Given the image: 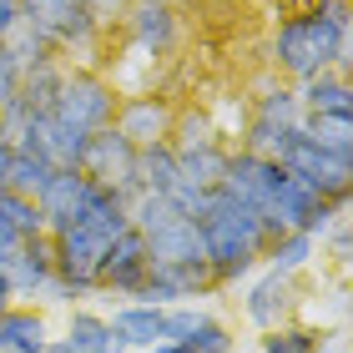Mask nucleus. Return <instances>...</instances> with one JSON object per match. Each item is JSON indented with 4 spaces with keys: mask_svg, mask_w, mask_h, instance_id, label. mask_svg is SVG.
Returning a JSON list of instances; mask_svg holds the SVG:
<instances>
[{
    "mask_svg": "<svg viewBox=\"0 0 353 353\" xmlns=\"http://www.w3.org/2000/svg\"><path fill=\"white\" fill-rule=\"evenodd\" d=\"M202 232V258H207V272H212V288H232L237 278H248L252 268L263 263L268 252V228L252 207L232 202L222 187H207L197 212H192Z\"/></svg>",
    "mask_w": 353,
    "mask_h": 353,
    "instance_id": "1",
    "label": "nucleus"
},
{
    "mask_svg": "<svg viewBox=\"0 0 353 353\" xmlns=\"http://www.w3.org/2000/svg\"><path fill=\"white\" fill-rule=\"evenodd\" d=\"M278 66L293 81H308L318 71L348 76V0H318L313 10L288 15L278 30Z\"/></svg>",
    "mask_w": 353,
    "mask_h": 353,
    "instance_id": "2",
    "label": "nucleus"
},
{
    "mask_svg": "<svg viewBox=\"0 0 353 353\" xmlns=\"http://www.w3.org/2000/svg\"><path fill=\"white\" fill-rule=\"evenodd\" d=\"M278 162L298 176L303 187H313L318 197H328V202H348V192H353V157H339V152H328V147H318V141L303 132L288 137V147L278 152Z\"/></svg>",
    "mask_w": 353,
    "mask_h": 353,
    "instance_id": "3",
    "label": "nucleus"
},
{
    "mask_svg": "<svg viewBox=\"0 0 353 353\" xmlns=\"http://www.w3.org/2000/svg\"><path fill=\"white\" fill-rule=\"evenodd\" d=\"M51 117L91 137V132H101V126L117 121V91H111L101 76H91V71H66L56 101H51Z\"/></svg>",
    "mask_w": 353,
    "mask_h": 353,
    "instance_id": "4",
    "label": "nucleus"
},
{
    "mask_svg": "<svg viewBox=\"0 0 353 353\" xmlns=\"http://www.w3.org/2000/svg\"><path fill=\"white\" fill-rule=\"evenodd\" d=\"M81 172L91 182H101L111 192H121V197H132L137 192V147L126 141L117 126H101V132H91L86 141V157H81Z\"/></svg>",
    "mask_w": 353,
    "mask_h": 353,
    "instance_id": "5",
    "label": "nucleus"
},
{
    "mask_svg": "<svg viewBox=\"0 0 353 353\" xmlns=\"http://www.w3.org/2000/svg\"><path fill=\"white\" fill-rule=\"evenodd\" d=\"M147 243H141L137 228H126L117 243L101 252V268H96V288H106V293H121V298H137V288L147 283Z\"/></svg>",
    "mask_w": 353,
    "mask_h": 353,
    "instance_id": "6",
    "label": "nucleus"
},
{
    "mask_svg": "<svg viewBox=\"0 0 353 353\" xmlns=\"http://www.w3.org/2000/svg\"><path fill=\"white\" fill-rule=\"evenodd\" d=\"M6 278L15 298H51L56 288V258H51V232L21 237V248L6 258Z\"/></svg>",
    "mask_w": 353,
    "mask_h": 353,
    "instance_id": "7",
    "label": "nucleus"
},
{
    "mask_svg": "<svg viewBox=\"0 0 353 353\" xmlns=\"http://www.w3.org/2000/svg\"><path fill=\"white\" fill-rule=\"evenodd\" d=\"M117 132L132 141V147H152V141H167L172 137V106L162 101V96H132V101H117Z\"/></svg>",
    "mask_w": 353,
    "mask_h": 353,
    "instance_id": "8",
    "label": "nucleus"
},
{
    "mask_svg": "<svg viewBox=\"0 0 353 353\" xmlns=\"http://www.w3.org/2000/svg\"><path fill=\"white\" fill-rule=\"evenodd\" d=\"M176 152V176H182L187 187H217L222 182V167H228V152L217 147V137H202V141H182V147H172Z\"/></svg>",
    "mask_w": 353,
    "mask_h": 353,
    "instance_id": "9",
    "label": "nucleus"
},
{
    "mask_svg": "<svg viewBox=\"0 0 353 353\" xmlns=\"http://www.w3.org/2000/svg\"><path fill=\"white\" fill-rule=\"evenodd\" d=\"M126 30H132V41L141 46V51L162 56L176 41V15H172L167 0H137V10L126 15Z\"/></svg>",
    "mask_w": 353,
    "mask_h": 353,
    "instance_id": "10",
    "label": "nucleus"
},
{
    "mask_svg": "<svg viewBox=\"0 0 353 353\" xmlns=\"http://www.w3.org/2000/svg\"><path fill=\"white\" fill-rule=\"evenodd\" d=\"M288 308H293V278L268 268L263 278L252 283V293H248V318L268 333V328H278L283 318H288Z\"/></svg>",
    "mask_w": 353,
    "mask_h": 353,
    "instance_id": "11",
    "label": "nucleus"
},
{
    "mask_svg": "<svg viewBox=\"0 0 353 353\" xmlns=\"http://www.w3.org/2000/svg\"><path fill=\"white\" fill-rule=\"evenodd\" d=\"M117 328V339L126 348H152L162 343V328H167V308H152V303H126L117 308V318H106Z\"/></svg>",
    "mask_w": 353,
    "mask_h": 353,
    "instance_id": "12",
    "label": "nucleus"
},
{
    "mask_svg": "<svg viewBox=\"0 0 353 353\" xmlns=\"http://www.w3.org/2000/svg\"><path fill=\"white\" fill-rule=\"evenodd\" d=\"M137 192H167L182 182L176 176V152H172V141H152V147H137Z\"/></svg>",
    "mask_w": 353,
    "mask_h": 353,
    "instance_id": "13",
    "label": "nucleus"
},
{
    "mask_svg": "<svg viewBox=\"0 0 353 353\" xmlns=\"http://www.w3.org/2000/svg\"><path fill=\"white\" fill-rule=\"evenodd\" d=\"M298 106L303 111H353V86L343 71H318L298 81Z\"/></svg>",
    "mask_w": 353,
    "mask_h": 353,
    "instance_id": "14",
    "label": "nucleus"
},
{
    "mask_svg": "<svg viewBox=\"0 0 353 353\" xmlns=\"http://www.w3.org/2000/svg\"><path fill=\"white\" fill-rule=\"evenodd\" d=\"M61 76H66V71L56 66V56L41 61V66H26L21 71V86H15V101H21L30 117H46L51 101H56V91H61Z\"/></svg>",
    "mask_w": 353,
    "mask_h": 353,
    "instance_id": "15",
    "label": "nucleus"
},
{
    "mask_svg": "<svg viewBox=\"0 0 353 353\" xmlns=\"http://www.w3.org/2000/svg\"><path fill=\"white\" fill-rule=\"evenodd\" d=\"M46 318L36 308H6L0 313V353H41Z\"/></svg>",
    "mask_w": 353,
    "mask_h": 353,
    "instance_id": "16",
    "label": "nucleus"
},
{
    "mask_svg": "<svg viewBox=\"0 0 353 353\" xmlns=\"http://www.w3.org/2000/svg\"><path fill=\"white\" fill-rule=\"evenodd\" d=\"M303 132H308L318 147L353 157V111H303Z\"/></svg>",
    "mask_w": 353,
    "mask_h": 353,
    "instance_id": "17",
    "label": "nucleus"
},
{
    "mask_svg": "<svg viewBox=\"0 0 353 353\" xmlns=\"http://www.w3.org/2000/svg\"><path fill=\"white\" fill-rule=\"evenodd\" d=\"M313 252H318V237H308V232H283V237H272L268 243V252H263V263L272 268V272H303L313 263Z\"/></svg>",
    "mask_w": 353,
    "mask_h": 353,
    "instance_id": "18",
    "label": "nucleus"
},
{
    "mask_svg": "<svg viewBox=\"0 0 353 353\" xmlns=\"http://www.w3.org/2000/svg\"><path fill=\"white\" fill-rule=\"evenodd\" d=\"M66 339L81 348V353H126V343L117 339V328L106 323V318H96V313H71V328H66Z\"/></svg>",
    "mask_w": 353,
    "mask_h": 353,
    "instance_id": "19",
    "label": "nucleus"
},
{
    "mask_svg": "<svg viewBox=\"0 0 353 353\" xmlns=\"http://www.w3.org/2000/svg\"><path fill=\"white\" fill-rule=\"evenodd\" d=\"M258 121L278 126V132H298L303 126V106H298V91L293 86H272L268 96H258V111H252Z\"/></svg>",
    "mask_w": 353,
    "mask_h": 353,
    "instance_id": "20",
    "label": "nucleus"
},
{
    "mask_svg": "<svg viewBox=\"0 0 353 353\" xmlns=\"http://www.w3.org/2000/svg\"><path fill=\"white\" fill-rule=\"evenodd\" d=\"M56 176V167L46 162V157H36V152H21L15 147V157H10V192H26V197H41V187Z\"/></svg>",
    "mask_w": 353,
    "mask_h": 353,
    "instance_id": "21",
    "label": "nucleus"
},
{
    "mask_svg": "<svg viewBox=\"0 0 353 353\" xmlns=\"http://www.w3.org/2000/svg\"><path fill=\"white\" fill-rule=\"evenodd\" d=\"M0 217L10 222L21 237H36V232H46V217H41V207H36V197H26V192H10V187H0Z\"/></svg>",
    "mask_w": 353,
    "mask_h": 353,
    "instance_id": "22",
    "label": "nucleus"
},
{
    "mask_svg": "<svg viewBox=\"0 0 353 353\" xmlns=\"http://www.w3.org/2000/svg\"><path fill=\"white\" fill-rule=\"evenodd\" d=\"M318 343H323V333L298 323H278L263 333V353H318Z\"/></svg>",
    "mask_w": 353,
    "mask_h": 353,
    "instance_id": "23",
    "label": "nucleus"
},
{
    "mask_svg": "<svg viewBox=\"0 0 353 353\" xmlns=\"http://www.w3.org/2000/svg\"><path fill=\"white\" fill-rule=\"evenodd\" d=\"M192 353H232V333L217 323L212 313H202V323L192 328V339H187Z\"/></svg>",
    "mask_w": 353,
    "mask_h": 353,
    "instance_id": "24",
    "label": "nucleus"
},
{
    "mask_svg": "<svg viewBox=\"0 0 353 353\" xmlns=\"http://www.w3.org/2000/svg\"><path fill=\"white\" fill-rule=\"evenodd\" d=\"M15 86H21V66H15L10 46H0V106L15 101Z\"/></svg>",
    "mask_w": 353,
    "mask_h": 353,
    "instance_id": "25",
    "label": "nucleus"
},
{
    "mask_svg": "<svg viewBox=\"0 0 353 353\" xmlns=\"http://www.w3.org/2000/svg\"><path fill=\"white\" fill-rule=\"evenodd\" d=\"M26 15H21V0H0V46H6L15 36V26H21Z\"/></svg>",
    "mask_w": 353,
    "mask_h": 353,
    "instance_id": "26",
    "label": "nucleus"
},
{
    "mask_svg": "<svg viewBox=\"0 0 353 353\" xmlns=\"http://www.w3.org/2000/svg\"><path fill=\"white\" fill-rule=\"evenodd\" d=\"M15 248H21V232H15V228H10V222H6V217H0V258H10V252H15Z\"/></svg>",
    "mask_w": 353,
    "mask_h": 353,
    "instance_id": "27",
    "label": "nucleus"
},
{
    "mask_svg": "<svg viewBox=\"0 0 353 353\" xmlns=\"http://www.w3.org/2000/svg\"><path fill=\"white\" fill-rule=\"evenodd\" d=\"M10 157H15V147H10V141H6V137H0V187H6V182H10Z\"/></svg>",
    "mask_w": 353,
    "mask_h": 353,
    "instance_id": "28",
    "label": "nucleus"
},
{
    "mask_svg": "<svg viewBox=\"0 0 353 353\" xmlns=\"http://www.w3.org/2000/svg\"><path fill=\"white\" fill-rule=\"evenodd\" d=\"M6 308H15V288L6 278V268H0V313H6Z\"/></svg>",
    "mask_w": 353,
    "mask_h": 353,
    "instance_id": "29",
    "label": "nucleus"
},
{
    "mask_svg": "<svg viewBox=\"0 0 353 353\" xmlns=\"http://www.w3.org/2000/svg\"><path fill=\"white\" fill-rule=\"evenodd\" d=\"M41 353H81V348H76L71 339H46V343H41Z\"/></svg>",
    "mask_w": 353,
    "mask_h": 353,
    "instance_id": "30",
    "label": "nucleus"
},
{
    "mask_svg": "<svg viewBox=\"0 0 353 353\" xmlns=\"http://www.w3.org/2000/svg\"><path fill=\"white\" fill-rule=\"evenodd\" d=\"M318 353H348V343H343V339H323V343H318Z\"/></svg>",
    "mask_w": 353,
    "mask_h": 353,
    "instance_id": "31",
    "label": "nucleus"
},
{
    "mask_svg": "<svg viewBox=\"0 0 353 353\" xmlns=\"http://www.w3.org/2000/svg\"><path fill=\"white\" fill-rule=\"evenodd\" d=\"M152 353H192L187 343H152Z\"/></svg>",
    "mask_w": 353,
    "mask_h": 353,
    "instance_id": "32",
    "label": "nucleus"
}]
</instances>
